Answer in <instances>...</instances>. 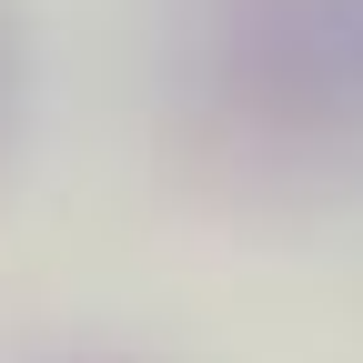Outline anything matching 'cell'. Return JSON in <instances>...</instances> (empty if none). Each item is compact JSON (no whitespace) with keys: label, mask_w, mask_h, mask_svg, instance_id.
I'll return each instance as SVG.
<instances>
[{"label":"cell","mask_w":363,"mask_h":363,"mask_svg":"<svg viewBox=\"0 0 363 363\" xmlns=\"http://www.w3.org/2000/svg\"><path fill=\"white\" fill-rule=\"evenodd\" d=\"M11 91H21V30H11V0H0V131H11Z\"/></svg>","instance_id":"obj_1"}]
</instances>
